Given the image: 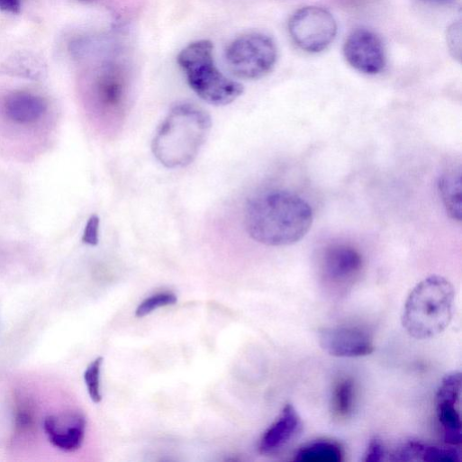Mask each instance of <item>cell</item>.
<instances>
[{
  "instance_id": "6da1fadb",
  "label": "cell",
  "mask_w": 462,
  "mask_h": 462,
  "mask_svg": "<svg viewBox=\"0 0 462 462\" xmlns=\"http://www.w3.org/2000/svg\"><path fill=\"white\" fill-rule=\"evenodd\" d=\"M313 222L310 204L283 190H271L252 197L245 211L246 229L256 241L273 247L300 241Z\"/></svg>"
},
{
  "instance_id": "7a4b0ae2",
  "label": "cell",
  "mask_w": 462,
  "mask_h": 462,
  "mask_svg": "<svg viewBox=\"0 0 462 462\" xmlns=\"http://www.w3.org/2000/svg\"><path fill=\"white\" fill-rule=\"evenodd\" d=\"M211 127V118L203 108L187 103L177 104L159 128L153 153L168 168H186L197 158Z\"/></svg>"
},
{
  "instance_id": "3957f363",
  "label": "cell",
  "mask_w": 462,
  "mask_h": 462,
  "mask_svg": "<svg viewBox=\"0 0 462 462\" xmlns=\"http://www.w3.org/2000/svg\"><path fill=\"white\" fill-rule=\"evenodd\" d=\"M455 294L450 282L430 276L418 283L408 294L402 324L416 340H428L443 332L453 316Z\"/></svg>"
},
{
  "instance_id": "277c9868",
  "label": "cell",
  "mask_w": 462,
  "mask_h": 462,
  "mask_svg": "<svg viewBox=\"0 0 462 462\" xmlns=\"http://www.w3.org/2000/svg\"><path fill=\"white\" fill-rule=\"evenodd\" d=\"M213 49L209 41H195L181 51L177 62L188 85L201 99L213 105L224 106L241 96L244 88L217 68Z\"/></svg>"
},
{
  "instance_id": "5b68a950",
  "label": "cell",
  "mask_w": 462,
  "mask_h": 462,
  "mask_svg": "<svg viewBox=\"0 0 462 462\" xmlns=\"http://www.w3.org/2000/svg\"><path fill=\"white\" fill-rule=\"evenodd\" d=\"M229 70L238 78L258 80L267 76L277 60L274 41L262 33H249L234 40L225 50Z\"/></svg>"
},
{
  "instance_id": "8992f818",
  "label": "cell",
  "mask_w": 462,
  "mask_h": 462,
  "mask_svg": "<svg viewBox=\"0 0 462 462\" xmlns=\"http://www.w3.org/2000/svg\"><path fill=\"white\" fill-rule=\"evenodd\" d=\"M288 29L294 42L308 53L327 50L337 35L333 16L319 7H305L296 12L289 22Z\"/></svg>"
},
{
  "instance_id": "52a82bcc",
  "label": "cell",
  "mask_w": 462,
  "mask_h": 462,
  "mask_svg": "<svg viewBox=\"0 0 462 462\" xmlns=\"http://www.w3.org/2000/svg\"><path fill=\"white\" fill-rule=\"evenodd\" d=\"M362 268V256L346 245L329 247L320 261V275L323 283L337 291L351 287L359 277Z\"/></svg>"
},
{
  "instance_id": "ba28073f",
  "label": "cell",
  "mask_w": 462,
  "mask_h": 462,
  "mask_svg": "<svg viewBox=\"0 0 462 462\" xmlns=\"http://www.w3.org/2000/svg\"><path fill=\"white\" fill-rule=\"evenodd\" d=\"M460 396L461 374L452 371L441 380L436 393L435 406L444 440L453 447L461 444Z\"/></svg>"
},
{
  "instance_id": "9c48e42d",
  "label": "cell",
  "mask_w": 462,
  "mask_h": 462,
  "mask_svg": "<svg viewBox=\"0 0 462 462\" xmlns=\"http://www.w3.org/2000/svg\"><path fill=\"white\" fill-rule=\"evenodd\" d=\"M321 348L337 358H360L373 353L372 337L362 329L350 326L322 328L319 331Z\"/></svg>"
},
{
  "instance_id": "30bf717a",
  "label": "cell",
  "mask_w": 462,
  "mask_h": 462,
  "mask_svg": "<svg viewBox=\"0 0 462 462\" xmlns=\"http://www.w3.org/2000/svg\"><path fill=\"white\" fill-rule=\"evenodd\" d=\"M347 62L366 75L379 74L385 66V50L380 39L367 30L352 32L344 45Z\"/></svg>"
},
{
  "instance_id": "8fae6325",
  "label": "cell",
  "mask_w": 462,
  "mask_h": 462,
  "mask_svg": "<svg viewBox=\"0 0 462 462\" xmlns=\"http://www.w3.org/2000/svg\"><path fill=\"white\" fill-rule=\"evenodd\" d=\"M86 425V418L81 413L76 412L50 415L44 421V428L51 443L68 452L81 448L85 439Z\"/></svg>"
},
{
  "instance_id": "7c38bea8",
  "label": "cell",
  "mask_w": 462,
  "mask_h": 462,
  "mask_svg": "<svg viewBox=\"0 0 462 462\" xmlns=\"http://www.w3.org/2000/svg\"><path fill=\"white\" fill-rule=\"evenodd\" d=\"M302 428L299 413L292 404H286L261 437L258 446L260 452L271 453L281 448L294 439Z\"/></svg>"
},
{
  "instance_id": "4fadbf2b",
  "label": "cell",
  "mask_w": 462,
  "mask_h": 462,
  "mask_svg": "<svg viewBox=\"0 0 462 462\" xmlns=\"http://www.w3.org/2000/svg\"><path fill=\"white\" fill-rule=\"evenodd\" d=\"M47 112L45 101L29 93H15L5 102L7 117L18 124H32L39 122Z\"/></svg>"
},
{
  "instance_id": "5bb4252c",
  "label": "cell",
  "mask_w": 462,
  "mask_h": 462,
  "mask_svg": "<svg viewBox=\"0 0 462 462\" xmlns=\"http://www.w3.org/2000/svg\"><path fill=\"white\" fill-rule=\"evenodd\" d=\"M0 73L13 77L41 81L47 74V68L41 59L29 53H19L0 66Z\"/></svg>"
},
{
  "instance_id": "9a60e30c",
  "label": "cell",
  "mask_w": 462,
  "mask_h": 462,
  "mask_svg": "<svg viewBox=\"0 0 462 462\" xmlns=\"http://www.w3.org/2000/svg\"><path fill=\"white\" fill-rule=\"evenodd\" d=\"M461 185L460 168L442 175L438 185L439 195L447 213L453 220L459 222L462 217Z\"/></svg>"
},
{
  "instance_id": "2e32d148",
  "label": "cell",
  "mask_w": 462,
  "mask_h": 462,
  "mask_svg": "<svg viewBox=\"0 0 462 462\" xmlns=\"http://www.w3.org/2000/svg\"><path fill=\"white\" fill-rule=\"evenodd\" d=\"M344 452L341 446L330 439H317L301 447L294 456L300 462H340Z\"/></svg>"
},
{
  "instance_id": "e0dca14e",
  "label": "cell",
  "mask_w": 462,
  "mask_h": 462,
  "mask_svg": "<svg viewBox=\"0 0 462 462\" xmlns=\"http://www.w3.org/2000/svg\"><path fill=\"white\" fill-rule=\"evenodd\" d=\"M356 396L355 384L350 378L341 379L334 387L332 411L340 419L348 418L354 408Z\"/></svg>"
},
{
  "instance_id": "ac0fdd59",
  "label": "cell",
  "mask_w": 462,
  "mask_h": 462,
  "mask_svg": "<svg viewBox=\"0 0 462 462\" xmlns=\"http://www.w3.org/2000/svg\"><path fill=\"white\" fill-rule=\"evenodd\" d=\"M104 358H95L86 368L84 377L90 398L99 403L103 399L101 391V373Z\"/></svg>"
},
{
  "instance_id": "d6986e66",
  "label": "cell",
  "mask_w": 462,
  "mask_h": 462,
  "mask_svg": "<svg viewBox=\"0 0 462 462\" xmlns=\"http://www.w3.org/2000/svg\"><path fill=\"white\" fill-rule=\"evenodd\" d=\"M177 302V297L171 292H161L150 297H148L138 306L136 316L139 318L145 317L156 310L173 305Z\"/></svg>"
},
{
  "instance_id": "ffe728a7",
  "label": "cell",
  "mask_w": 462,
  "mask_h": 462,
  "mask_svg": "<svg viewBox=\"0 0 462 462\" xmlns=\"http://www.w3.org/2000/svg\"><path fill=\"white\" fill-rule=\"evenodd\" d=\"M460 460L459 451L453 446L439 447L425 445L421 461L426 462H457Z\"/></svg>"
},
{
  "instance_id": "44dd1931",
  "label": "cell",
  "mask_w": 462,
  "mask_h": 462,
  "mask_svg": "<svg viewBox=\"0 0 462 462\" xmlns=\"http://www.w3.org/2000/svg\"><path fill=\"white\" fill-rule=\"evenodd\" d=\"M461 23L457 22L453 23L447 32V45L452 57L461 60Z\"/></svg>"
},
{
  "instance_id": "7402d4cb",
  "label": "cell",
  "mask_w": 462,
  "mask_h": 462,
  "mask_svg": "<svg viewBox=\"0 0 462 462\" xmlns=\"http://www.w3.org/2000/svg\"><path fill=\"white\" fill-rule=\"evenodd\" d=\"M99 226L100 219L96 215H93L86 227L83 241L90 246H96L99 242Z\"/></svg>"
},
{
  "instance_id": "603a6c76",
  "label": "cell",
  "mask_w": 462,
  "mask_h": 462,
  "mask_svg": "<svg viewBox=\"0 0 462 462\" xmlns=\"http://www.w3.org/2000/svg\"><path fill=\"white\" fill-rule=\"evenodd\" d=\"M385 454V450L382 442L377 439L370 440L367 450L364 455V461L366 462H378L381 461Z\"/></svg>"
},
{
  "instance_id": "cb8c5ba5",
  "label": "cell",
  "mask_w": 462,
  "mask_h": 462,
  "mask_svg": "<svg viewBox=\"0 0 462 462\" xmlns=\"http://www.w3.org/2000/svg\"><path fill=\"white\" fill-rule=\"evenodd\" d=\"M23 8V0H0V11L19 14Z\"/></svg>"
},
{
  "instance_id": "d4e9b609",
  "label": "cell",
  "mask_w": 462,
  "mask_h": 462,
  "mask_svg": "<svg viewBox=\"0 0 462 462\" xmlns=\"http://www.w3.org/2000/svg\"><path fill=\"white\" fill-rule=\"evenodd\" d=\"M420 2L438 6H447L454 4L456 0H420Z\"/></svg>"
},
{
  "instance_id": "484cf974",
  "label": "cell",
  "mask_w": 462,
  "mask_h": 462,
  "mask_svg": "<svg viewBox=\"0 0 462 462\" xmlns=\"http://www.w3.org/2000/svg\"><path fill=\"white\" fill-rule=\"evenodd\" d=\"M85 2H87V0H85Z\"/></svg>"
}]
</instances>
